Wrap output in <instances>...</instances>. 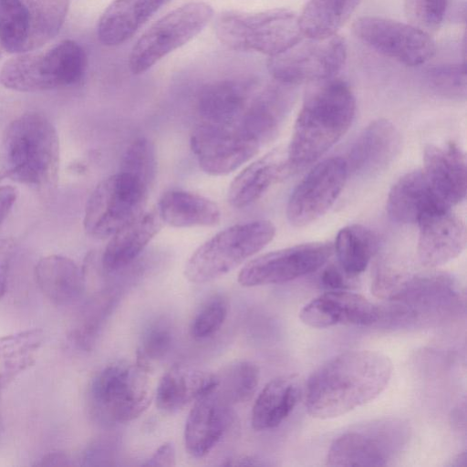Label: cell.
Instances as JSON below:
<instances>
[{
  "label": "cell",
  "mask_w": 467,
  "mask_h": 467,
  "mask_svg": "<svg viewBox=\"0 0 467 467\" xmlns=\"http://www.w3.org/2000/svg\"><path fill=\"white\" fill-rule=\"evenodd\" d=\"M35 278L43 295L57 306L74 303L85 287L81 268L72 259L60 254L42 257L36 265Z\"/></svg>",
  "instance_id": "obj_29"
},
{
  "label": "cell",
  "mask_w": 467,
  "mask_h": 467,
  "mask_svg": "<svg viewBox=\"0 0 467 467\" xmlns=\"http://www.w3.org/2000/svg\"><path fill=\"white\" fill-rule=\"evenodd\" d=\"M275 234V225L265 220L227 227L193 252L185 265L184 275L194 284L211 282L262 250Z\"/></svg>",
  "instance_id": "obj_7"
},
{
  "label": "cell",
  "mask_w": 467,
  "mask_h": 467,
  "mask_svg": "<svg viewBox=\"0 0 467 467\" xmlns=\"http://www.w3.org/2000/svg\"><path fill=\"white\" fill-rule=\"evenodd\" d=\"M158 213L142 212L115 232L105 247L101 264L107 273L130 265L161 228Z\"/></svg>",
  "instance_id": "obj_26"
},
{
  "label": "cell",
  "mask_w": 467,
  "mask_h": 467,
  "mask_svg": "<svg viewBox=\"0 0 467 467\" xmlns=\"http://www.w3.org/2000/svg\"><path fill=\"white\" fill-rule=\"evenodd\" d=\"M449 0H405V9L412 25L420 29L436 30L442 24Z\"/></svg>",
  "instance_id": "obj_41"
},
{
  "label": "cell",
  "mask_w": 467,
  "mask_h": 467,
  "mask_svg": "<svg viewBox=\"0 0 467 467\" xmlns=\"http://www.w3.org/2000/svg\"><path fill=\"white\" fill-rule=\"evenodd\" d=\"M17 193V190L11 185L0 186V225L12 209Z\"/></svg>",
  "instance_id": "obj_46"
},
{
  "label": "cell",
  "mask_w": 467,
  "mask_h": 467,
  "mask_svg": "<svg viewBox=\"0 0 467 467\" xmlns=\"http://www.w3.org/2000/svg\"><path fill=\"white\" fill-rule=\"evenodd\" d=\"M224 465H234V466H245V465H265L264 462H261L258 459H255L254 457H240L232 459L231 462L229 461L226 463H223Z\"/></svg>",
  "instance_id": "obj_48"
},
{
  "label": "cell",
  "mask_w": 467,
  "mask_h": 467,
  "mask_svg": "<svg viewBox=\"0 0 467 467\" xmlns=\"http://www.w3.org/2000/svg\"><path fill=\"white\" fill-rule=\"evenodd\" d=\"M410 428L400 419L387 418L356 425L331 443L328 466H386L404 450Z\"/></svg>",
  "instance_id": "obj_8"
},
{
  "label": "cell",
  "mask_w": 467,
  "mask_h": 467,
  "mask_svg": "<svg viewBox=\"0 0 467 467\" xmlns=\"http://www.w3.org/2000/svg\"><path fill=\"white\" fill-rule=\"evenodd\" d=\"M158 214L162 222L177 228L214 226L221 221V212L215 202L182 190H171L162 194Z\"/></svg>",
  "instance_id": "obj_31"
},
{
  "label": "cell",
  "mask_w": 467,
  "mask_h": 467,
  "mask_svg": "<svg viewBox=\"0 0 467 467\" xmlns=\"http://www.w3.org/2000/svg\"><path fill=\"white\" fill-rule=\"evenodd\" d=\"M377 234L361 224L343 227L337 233L333 249L338 265L350 277L362 273L379 249Z\"/></svg>",
  "instance_id": "obj_34"
},
{
  "label": "cell",
  "mask_w": 467,
  "mask_h": 467,
  "mask_svg": "<svg viewBox=\"0 0 467 467\" xmlns=\"http://www.w3.org/2000/svg\"><path fill=\"white\" fill-rule=\"evenodd\" d=\"M34 465L41 467L68 466L71 465V460L66 452L56 451L43 455Z\"/></svg>",
  "instance_id": "obj_47"
},
{
  "label": "cell",
  "mask_w": 467,
  "mask_h": 467,
  "mask_svg": "<svg viewBox=\"0 0 467 467\" xmlns=\"http://www.w3.org/2000/svg\"><path fill=\"white\" fill-rule=\"evenodd\" d=\"M289 171L286 151L275 150L265 154L245 167L231 182L229 203L238 209L252 204Z\"/></svg>",
  "instance_id": "obj_27"
},
{
  "label": "cell",
  "mask_w": 467,
  "mask_h": 467,
  "mask_svg": "<svg viewBox=\"0 0 467 467\" xmlns=\"http://www.w3.org/2000/svg\"><path fill=\"white\" fill-rule=\"evenodd\" d=\"M214 29L229 48L269 57L287 50L305 36L299 16L285 8L257 13L227 11L219 16Z\"/></svg>",
  "instance_id": "obj_5"
},
{
  "label": "cell",
  "mask_w": 467,
  "mask_h": 467,
  "mask_svg": "<svg viewBox=\"0 0 467 467\" xmlns=\"http://www.w3.org/2000/svg\"><path fill=\"white\" fill-rule=\"evenodd\" d=\"M437 198L451 208L465 199L466 158L454 143L430 144L424 150L421 170Z\"/></svg>",
  "instance_id": "obj_20"
},
{
  "label": "cell",
  "mask_w": 467,
  "mask_h": 467,
  "mask_svg": "<svg viewBox=\"0 0 467 467\" xmlns=\"http://www.w3.org/2000/svg\"><path fill=\"white\" fill-rule=\"evenodd\" d=\"M296 119L286 150L290 171L320 159L348 130L356 112V99L342 80L313 83Z\"/></svg>",
  "instance_id": "obj_2"
},
{
  "label": "cell",
  "mask_w": 467,
  "mask_h": 467,
  "mask_svg": "<svg viewBox=\"0 0 467 467\" xmlns=\"http://www.w3.org/2000/svg\"><path fill=\"white\" fill-rule=\"evenodd\" d=\"M362 0H307L299 16L305 36L324 38L336 35Z\"/></svg>",
  "instance_id": "obj_35"
},
{
  "label": "cell",
  "mask_w": 467,
  "mask_h": 467,
  "mask_svg": "<svg viewBox=\"0 0 467 467\" xmlns=\"http://www.w3.org/2000/svg\"><path fill=\"white\" fill-rule=\"evenodd\" d=\"M170 0H114L102 14L98 37L105 46H118L137 30Z\"/></svg>",
  "instance_id": "obj_30"
},
{
  "label": "cell",
  "mask_w": 467,
  "mask_h": 467,
  "mask_svg": "<svg viewBox=\"0 0 467 467\" xmlns=\"http://www.w3.org/2000/svg\"><path fill=\"white\" fill-rule=\"evenodd\" d=\"M69 0H0V45L13 54L33 52L57 35Z\"/></svg>",
  "instance_id": "obj_9"
},
{
  "label": "cell",
  "mask_w": 467,
  "mask_h": 467,
  "mask_svg": "<svg viewBox=\"0 0 467 467\" xmlns=\"http://www.w3.org/2000/svg\"><path fill=\"white\" fill-rule=\"evenodd\" d=\"M289 86L278 82L262 89L258 88L235 127L261 146L271 140L291 104Z\"/></svg>",
  "instance_id": "obj_23"
},
{
  "label": "cell",
  "mask_w": 467,
  "mask_h": 467,
  "mask_svg": "<svg viewBox=\"0 0 467 467\" xmlns=\"http://www.w3.org/2000/svg\"><path fill=\"white\" fill-rule=\"evenodd\" d=\"M87 68L84 49L64 40L45 53L16 54L0 69V83L20 92H38L78 83Z\"/></svg>",
  "instance_id": "obj_6"
},
{
  "label": "cell",
  "mask_w": 467,
  "mask_h": 467,
  "mask_svg": "<svg viewBox=\"0 0 467 467\" xmlns=\"http://www.w3.org/2000/svg\"><path fill=\"white\" fill-rule=\"evenodd\" d=\"M348 276L340 266L329 265L321 275L322 284L331 290H343L349 286Z\"/></svg>",
  "instance_id": "obj_44"
},
{
  "label": "cell",
  "mask_w": 467,
  "mask_h": 467,
  "mask_svg": "<svg viewBox=\"0 0 467 467\" xmlns=\"http://www.w3.org/2000/svg\"><path fill=\"white\" fill-rule=\"evenodd\" d=\"M227 299L214 295L207 299L194 316L191 326V336L196 340L213 336L222 327L228 314Z\"/></svg>",
  "instance_id": "obj_40"
},
{
  "label": "cell",
  "mask_w": 467,
  "mask_h": 467,
  "mask_svg": "<svg viewBox=\"0 0 467 467\" xmlns=\"http://www.w3.org/2000/svg\"><path fill=\"white\" fill-rule=\"evenodd\" d=\"M417 254L426 267L442 265L456 258L466 245V227L451 209L427 213L418 223Z\"/></svg>",
  "instance_id": "obj_18"
},
{
  "label": "cell",
  "mask_w": 467,
  "mask_h": 467,
  "mask_svg": "<svg viewBox=\"0 0 467 467\" xmlns=\"http://www.w3.org/2000/svg\"><path fill=\"white\" fill-rule=\"evenodd\" d=\"M344 158L332 157L317 162L298 182L286 205L288 222L306 226L324 215L339 196L348 178Z\"/></svg>",
  "instance_id": "obj_15"
},
{
  "label": "cell",
  "mask_w": 467,
  "mask_h": 467,
  "mask_svg": "<svg viewBox=\"0 0 467 467\" xmlns=\"http://www.w3.org/2000/svg\"><path fill=\"white\" fill-rule=\"evenodd\" d=\"M149 368L138 361H116L93 378L88 393L91 416L104 425L140 417L152 400Z\"/></svg>",
  "instance_id": "obj_4"
},
{
  "label": "cell",
  "mask_w": 467,
  "mask_h": 467,
  "mask_svg": "<svg viewBox=\"0 0 467 467\" xmlns=\"http://www.w3.org/2000/svg\"><path fill=\"white\" fill-rule=\"evenodd\" d=\"M156 167L153 145L145 137L135 139L128 146L120 162V171L140 179L148 187L155 179Z\"/></svg>",
  "instance_id": "obj_38"
},
{
  "label": "cell",
  "mask_w": 467,
  "mask_h": 467,
  "mask_svg": "<svg viewBox=\"0 0 467 467\" xmlns=\"http://www.w3.org/2000/svg\"><path fill=\"white\" fill-rule=\"evenodd\" d=\"M400 136L392 122L386 119L371 121L358 134L345 159L348 172L368 176L384 170L396 156Z\"/></svg>",
  "instance_id": "obj_21"
},
{
  "label": "cell",
  "mask_w": 467,
  "mask_h": 467,
  "mask_svg": "<svg viewBox=\"0 0 467 467\" xmlns=\"http://www.w3.org/2000/svg\"><path fill=\"white\" fill-rule=\"evenodd\" d=\"M392 362L373 350H348L317 368L306 384L309 415L326 420L344 415L377 398L387 387Z\"/></svg>",
  "instance_id": "obj_1"
},
{
  "label": "cell",
  "mask_w": 467,
  "mask_h": 467,
  "mask_svg": "<svg viewBox=\"0 0 467 467\" xmlns=\"http://www.w3.org/2000/svg\"><path fill=\"white\" fill-rule=\"evenodd\" d=\"M16 254V244L10 238L0 240V299L7 290L8 277Z\"/></svg>",
  "instance_id": "obj_43"
},
{
  "label": "cell",
  "mask_w": 467,
  "mask_h": 467,
  "mask_svg": "<svg viewBox=\"0 0 467 467\" xmlns=\"http://www.w3.org/2000/svg\"><path fill=\"white\" fill-rule=\"evenodd\" d=\"M9 166L5 154L0 153V182L5 178L9 177Z\"/></svg>",
  "instance_id": "obj_49"
},
{
  "label": "cell",
  "mask_w": 467,
  "mask_h": 467,
  "mask_svg": "<svg viewBox=\"0 0 467 467\" xmlns=\"http://www.w3.org/2000/svg\"><path fill=\"white\" fill-rule=\"evenodd\" d=\"M216 385V374L197 367L176 364L159 382L156 405L163 411L174 412L212 392Z\"/></svg>",
  "instance_id": "obj_25"
},
{
  "label": "cell",
  "mask_w": 467,
  "mask_h": 467,
  "mask_svg": "<svg viewBox=\"0 0 467 467\" xmlns=\"http://www.w3.org/2000/svg\"><path fill=\"white\" fill-rule=\"evenodd\" d=\"M217 376V392L231 405L249 400L255 392L260 370L249 360H236L224 367Z\"/></svg>",
  "instance_id": "obj_36"
},
{
  "label": "cell",
  "mask_w": 467,
  "mask_h": 467,
  "mask_svg": "<svg viewBox=\"0 0 467 467\" xmlns=\"http://www.w3.org/2000/svg\"><path fill=\"white\" fill-rule=\"evenodd\" d=\"M333 252V245L326 242L269 252L247 263L239 272L238 282L247 287L286 283L318 270Z\"/></svg>",
  "instance_id": "obj_14"
},
{
  "label": "cell",
  "mask_w": 467,
  "mask_h": 467,
  "mask_svg": "<svg viewBox=\"0 0 467 467\" xmlns=\"http://www.w3.org/2000/svg\"><path fill=\"white\" fill-rule=\"evenodd\" d=\"M176 464V453L171 442L161 445L155 452L143 463L144 466L171 467Z\"/></svg>",
  "instance_id": "obj_45"
},
{
  "label": "cell",
  "mask_w": 467,
  "mask_h": 467,
  "mask_svg": "<svg viewBox=\"0 0 467 467\" xmlns=\"http://www.w3.org/2000/svg\"><path fill=\"white\" fill-rule=\"evenodd\" d=\"M384 315L364 296L345 290H331L312 299L300 311L306 325L327 328L338 325L370 326Z\"/></svg>",
  "instance_id": "obj_17"
},
{
  "label": "cell",
  "mask_w": 467,
  "mask_h": 467,
  "mask_svg": "<svg viewBox=\"0 0 467 467\" xmlns=\"http://www.w3.org/2000/svg\"><path fill=\"white\" fill-rule=\"evenodd\" d=\"M114 289L100 291L90 297L77 313L67 334L70 344L82 351L91 350L119 301Z\"/></svg>",
  "instance_id": "obj_32"
},
{
  "label": "cell",
  "mask_w": 467,
  "mask_h": 467,
  "mask_svg": "<svg viewBox=\"0 0 467 467\" xmlns=\"http://www.w3.org/2000/svg\"><path fill=\"white\" fill-rule=\"evenodd\" d=\"M346 59L347 44L340 36H304L287 50L270 57L267 67L275 81L292 86L332 78Z\"/></svg>",
  "instance_id": "obj_12"
},
{
  "label": "cell",
  "mask_w": 467,
  "mask_h": 467,
  "mask_svg": "<svg viewBox=\"0 0 467 467\" xmlns=\"http://www.w3.org/2000/svg\"><path fill=\"white\" fill-rule=\"evenodd\" d=\"M213 15L210 5L191 2L160 18L133 46L129 57L130 71L134 75L147 71L162 57L197 36Z\"/></svg>",
  "instance_id": "obj_11"
},
{
  "label": "cell",
  "mask_w": 467,
  "mask_h": 467,
  "mask_svg": "<svg viewBox=\"0 0 467 467\" xmlns=\"http://www.w3.org/2000/svg\"><path fill=\"white\" fill-rule=\"evenodd\" d=\"M441 209L451 208L437 198L421 170L401 176L388 195V213L400 223L418 224L427 213Z\"/></svg>",
  "instance_id": "obj_24"
},
{
  "label": "cell",
  "mask_w": 467,
  "mask_h": 467,
  "mask_svg": "<svg viewBox=\"0 0 467 467\" xmlns=\"http://www.w3.org/2000/svg\"><path fill=\"white\" fill-rule=\"evenodd\" d=\"M4 154L9 177L38 189L53 185L59 165V140L51 121L38 112L24 113L6 127Z\"/></svg>",
  "instance_id": "obj_3"
},
{
  "label": "cell",
  "mask_w": 467,
  "mask_h": 467,
  "mask_svg": "<svg viewBox=\"0 0 467 467\" xmlns=\"http://www.w3.org/2000/svg\"><path fill=\"white\" fill-rule=\"evenodd\" d=\"M115 458V443L109 439L94 441L84 451L81 464L86 466L112 465Z\"/></svg>",
  "instance_id": "obj_42"
},
{
  "label": "cell",
  "mask_w": 467,
  "mask_h": 467,
  "mask_svg": "<svg viewBox=\"0 0 467 467\" xmlns=\"http://www.w3.org/2000/svg\"><path fill=\"white\" fill-rule=\"evenodd\" d=\"M430 87L438 94L451 99H465L466 62L432 67L426 72Z\"/></svg>",
  "instance_id": "obj_39"
},
{
  "label": "cell",
  "mask_w": 467,
  "mask_h": 467,
  "mask_svg": "<svg viewBox=\"0 0 467 467\" xmlns=\"http://www.w3.org/2000/svg\"><path fill=\"white\" fill-rule=\"evenodd\" d=\"M43 341L38 328L0 337V389L35 364Z\"/></svg>",
  "instance_id": "obj_33"
},
{
  "label": "cell",
  "mask_w": 467,
  "mask_h": 467,
  "mask_svg": "<svg viewBox=\"0 0 467 467\" xmlns=\"http://www.w3.org/2000/svg\"><path fill=\"white\" fill-rule=\"evenodd\" d=\"M175 338V328L171 320L155 318L142 331L136 361L150 368L151 362L165 358L171 352Z\"/></svg>",
  "instance_id": "obj_37"
},
{
  "label": "cell",
  "mask_w": 467,
  "mask_h": 467,
  "mask_svg": "<svg viewBox=\"0 0 467 467\" xmlns=\"http://www.w3.org/2000/svg\"><path fill=\"white\" fill-rule=\"evenodd\" d=\"M190 145L200 168L210 175H225L253 158L261 145L235 126L202 122Z\"/></svg>",
  "instance_id": "obj_16"
},
{
  "label": "cell",
  "mask_w": 467,
  "mask_h": 467,
  "mask_svg": "<svg viewBox=\"0 0 467 467\" xmlns=\"http://www.w3.org/2000/svg\"><path fill=\"white\" fill-rule=\"evenodd\" d=\"M2 434H3V424L0 420V440H1Z\"/></svg>",
  "instance_id": "obj_50"
},
{
  "label": "cell",
  "mask_w": 467,
  "mask_h": 467,
  "mask_svg": "<svg viewBox=\"0 0 467 467\" xmlns=\"http://www.w3.org/2000/svg\"><path fill=\"white\" fill-rule=\"evenodd\" d=\"M148 191L140 179L122 171L102 180L86 203V233L98 239L110 237L143 212Z\"/></svg>",
  "instance_id": "obj_10"
},
{
  "label": "cell",
  "mask_w": 467,
  "mask_h": 467,
  "mask_svg": "<svg viewBox=\"0 0 467 467\" xmlns=\"http://www.w3.org/2000/svg\"><path fill=\"white\" fill-rule=\"evenodd\" d=\"M302 393L296 374H287L270 380L260 391L252 410L251 423L255 431L278 427L294 410Z\"/></svg>",
  "instance_id": "obj_28"
},
{
  "label": "cell",
  "mask_w": 467,
  "mask_h": 467,
  "mask_svg": "<svg viewBox=\"0 0 467 467\" xmlns=\"http://www.w3.org/2000/svg\"><path fill=\"white\" fill-rule=\"evenodd\" d=\"M233 419L232 405L214 389L194 401L184 428L188 453L195 458L206 456L226 434Z\"/></svg>",
  "instance_id": "obj_19"
},
{
  "label": "cell",
  "mask_w": 467,
  "mask_h": 467,
  "mask_svg": "<svg viewBox=\"0 0 467 467\" xmlns=\"http://www.w3.org/2000/svg\"><path fill=\"white\" fill-rule=\"evenodd\" d=\"M355 36L366 46L405 66L428 62L436 52L431 35L412 24L381 16H361L352 24Z\"/></svg>",
  "instance_id": "obj_13"
},
{
  "label": "cell",
  "mask_w": 467,
  "mask_h": 467,
  "mask_svg": "<svg viewBox=\"0 0 467 467\" xmlns=\"http://www.w3.org/2000/svg\"><path fill=\"white\" fill-rule=\"evenodd\" d=\"M258 88L251 78L218 80L204 86L197 108L203 122L235 126Z\"/></svg>",
  "instance_id": "obj_22"
}]
</instances>
